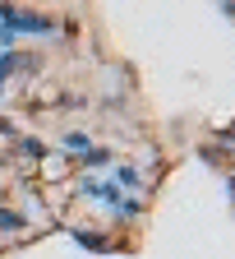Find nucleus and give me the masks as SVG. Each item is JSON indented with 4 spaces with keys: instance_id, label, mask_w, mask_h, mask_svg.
Returning <instances> with one entry per match:
<instances>
[{
    "instance_id": "nucleus-1",
    "label": "nucleus",
    "mask_w": 235,
    "mask_h": 259,
    "mask_svg": "<svg viewBox=\"0 0 235 259\" xmlns=\"http://www.w3.org/2000/svg\"><path fill=\"white\" fill-rule=\"evenodd\" d=\"M23 227H28V222H23L19 213H10V208H0V232H23Z\"/></svg>"
},
{
    "instance_id": "nucleus-2",
    "label": "nucleus",
    "mask_w": 235,
    "mask_h": 259,
    "mask_svg": "<svg viewBox=\"0 0 235 259\" xmlns=\"http://www.w3.org/2000/svg\"><path fill=\"white\" fill-rule=\"evenodd\" d=\"M120 185H125V190H139V171L125 167V171H120Z\"/></svg>"
},
{
    "instance_id": "nucleus-3",
    "label": "nucleus",
    "mask_w": 235,
    "mask_h": 259,
    "mask_svg": "<svg viewBox=\"0 0 235 259\" xmlns=\"http://www.w3.org/2000/svg\"><path fill=\"white\" fill-rule=\"evenodd\" d=\"M65 148H70V153H83V148H88V139H83V135H70V139H65Z\"/></svg>"
}]
</instances>
